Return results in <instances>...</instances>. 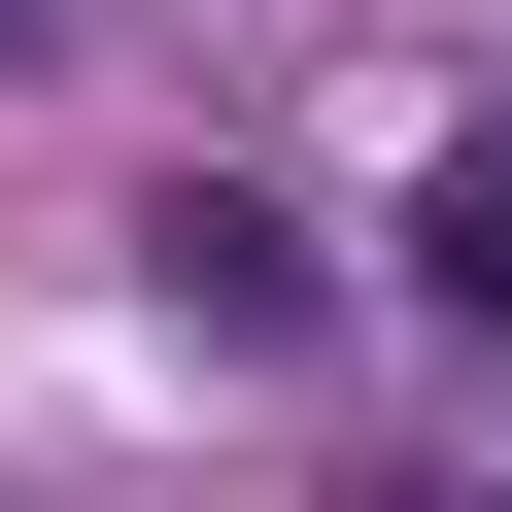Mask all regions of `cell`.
Instances as JSON below:
<instances>
[{"mask_svg": "<svg viewBox=\"0 0 512 512\" xmlns=\"http://www.w3.org/2000/svg\"><path fill=\"white\" fill-rule=\"evenodd\" d=\"M410 308H444V342H512V137H444V205H410Z\"/></svg>", "mask_w": 512, "mask_h": 512, "instance_id": "cell-1", "label": "cell"}]
</instances>
